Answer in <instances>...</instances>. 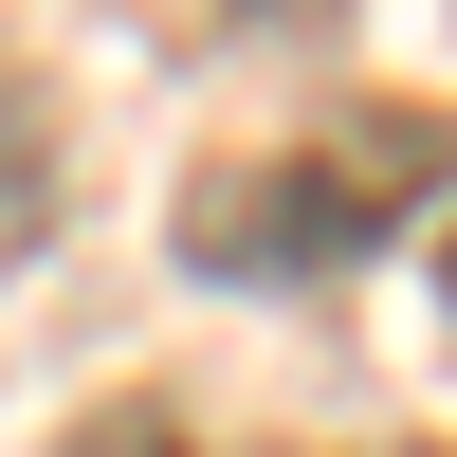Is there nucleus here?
Here are the masks:
<instances>
[{"label":"nucleus","instance_id":"obj_1","mask_svg":"<svg viewBox=\"0 0 457 457\" xmlns=\"http://www.w3.org/2000/svg\"><path fill=\"white\" fill-rule=\"evenodd\" d=\"M457 183V110H329L293 146H238V165L183 183V256L220 293H275V275H348L366 238H403Z\"/></svg>","mask_w":457,"mask_h":457},{"label":"nucleus","instance_id":"obj_2","mask_svg":"<svg viewBox=\"0 0 457 457\" xmlns=\"http://www.w3.org/2000/svg\"><path fill=\"white\" fill-rule=\"evenodd\" d=\"M37 238H55V129H37V92L0 73V275H19Z\"/></svg>","mask_w":457,"mask_h":457},{"label":"nucleus","instance_id":"obj_4","mask_svg":"<svg viewBox=\"0 0 457 457\" xmlns=\"http://www.w3.org/2000/svg\"><path fill=\"white\" fill-rule=\"evenodd\" d=\"M220 19H329V0H220Z\"/></svg>","mask_w":457,"mask_h":457},{"label":"nucleus","instance_id":"obj_3","mask_svg":"<svg viewBox=\"0 0 457 457\" xmlns=\"http://www.w3.org/2000/svg\"><path fill=\"white\" fill-rule=\"evenodd\" d=\"M92 457H183V439L146 421V403H110V421H92Z\"/></svg>","mask_w":457,"mask_h":457},{"label":"nucleus","instance_id":"obj_5","mask_svg":"<svg viewBox=\"0 0 457 457\" xmlns=\"http://www.w3.org/2000/svg\"><path fill=\"white\" fill-rule=\"evenodd\" d=\"M439 293H457V238H439Z\"/></svg>","mask_w":457,"mask_h":457}]
</instances>
